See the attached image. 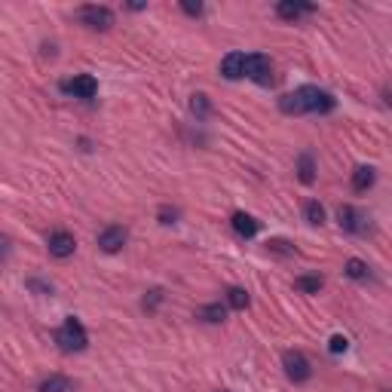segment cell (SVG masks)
<instances>
[{"label": "cell", "mask_w": 392, "mask_h": 392, "mask_svg": "<svg viewBox=\"0 0 392 392\" xmlns=\"http://www.w3.org/2000/svg\"><path fill=\"white\" fill-rule=\"evenodd\" d=\"M337 107V98L319 86H301L279 98V111L285 117H304V113H331Z\"/></svg>", "instance_id": "obj_1"}, {"label": "cell", "mask_w": 392, "mask_h": 392, "mask_svg": "<svg viewBox=\"0 0 392 392\" xmlns=\"http://www.w3.org/2000/svg\"><path fill=\"white\" fill-rule=\"evenodd\" d=\"M56 347H58L61 352H68V356H74V352H83V350L89 347V331H86V325H83L80 319L68 316V319L58 325V331H56Z\"/></svg>", "instance_id": "obj_2"}, {"label": "cell", "mask_w": 392, "mask_h": 392, "mask_svg": "<svg viewBox=\"0 0 392 392\" xmlns=\"http://www.w3.org/2000/svg\"><path fill=\"white\" fill-rule=\"evenodd\" d=\"M249 80H255L258 86H270L273 83V58L264 52H249L245 56V74Z\"/></svg>", "instance_id": "obj_3"}, {"label": "cell", "mask_w": 392, "mask_h": 392, "mask_svg": "<svg viewBox=\"0 0 392 392\" xmlns=\"http://www.w3.org/2000/svg\"><path fill=\"white\" fill-rule=\"evenodd\" d=\"M282 368H285V377L291 383H306L313 377V365L301 350H285L282 352Z\"/></svg>", "instance_id": "obj_4"}, {"label": "cell", "mask_w": 392, "mask_h": 392, "mask_svg": "<svg viewBox=\"0 0 392 392\" xmlns=\"http://www.w3.org/2000/svg\"><path fill=\"white\" fill-rule=\"evenodd\" d=\"M77 22H80V25H86L89 31H111L113 28V10L98 6V3L80 6V10H77Z\"/></svg>", "instance_id": "obj_5"}, {"label": "cell", "mask_w": 392, "mask_h": 392, "mask_svg": "<svg viewBox=\"0 0 392 392\" xmlns=\"http://www.w3.org/2000/svg\"><path fill=\"white\" fill-rule=\"evenodd\" d=\"M337 224L352 236H365L368 230H371V218H368L362 209H356V205H340V209H337Z\"/></svg>", "instance_id": "obj_6"}, {"label": "cell", "mask_w": 392, "mask_h": 392, "mask_svg": "<svg viewBox=\"0 0 392 392\" xmlns=\"http://www.w3.org/2000/svg\"><path fill=\"white\" fill-rule=\"evenodd\" d=\"M58 89L65 92V95H74V98H95L98 80L92 74H77V77H71V80H61Z\"/></svg>", "instance_id": "obj_7"}, {"label": "cell", "mask_w": 392, "mask_h": 392, "mask_svg": "<svg viewBox=\"0 0 392 392\" xmlns=\"http://www.w3.org/2000/svg\"><path fill=\"white\" fill-rule=\"evenodd\" d=\"M126 242H129V230L120 227V224H111L98 233V249H102L104 255H117Z\"/></svg>", "instance_id": "obj_8"}, {"label": "cell", "mask_w": 392, "mask_h": 392, "mask_svg": "<svg viewBox=\"0 0 392 392\" xmlns=\"http://www.w3.org/2000/svg\"><path fill=\"white\" fill-rule=\"evenodd\" d=\"M46 249H49L52 258L65 260L77 251V240H74V233H68V230H52L49 240H46Z\"/></svg>", "instance_id": "obj_9"}, {"label": "cell", "mask_w": 392, "mask_h": 392, "mask_svg": "<svg viewBox=\"0 0 392 392\" xmlns=\"http://www.w3.org/2000/svg\"><path fill=\"white\" fill-rule=\"evenodd\" d=\"M313 13H316V6L304 3V0H279V3H276V15H279V19H285V22H297V19L313 15Z\"/></svg>", "instance_id": "obj_10"}, {"label": "cell", "mask_w": 392, "mask_h": 392, "mask_svg": "<svg viewBox=\"0 0 392 392\" xmlns=\"http://www.w3.org/2000/svg\"><path fill=\"white\" fill-rule=\"evenodd\" d=\"M221 74H224L227 80H240L245 74V52H227V56L221 58Z\"/></svg>", "instance_id": "obj_11"}, {"label": "cell", "mask_w": 392, "mask_h": 392, "mask_svg": "<svg viewBox=\"0 0 392 392\" xmlns=\"http://www.w3.org/2000/svg\"><path fill=\"white\" fill-rule=\"evenodd\" d=\"M374 181H377V168L374 166H359L356 172H352V190H359V194L371 190Z\"/></svg>", "instance_id": "obj_12"}, {"label": "cell", "mask_w": 392, "mask_h": 392, "mask_svg": "<svg viewBox=\"0 0 392 392\" xmlns=\"http://www.w3.org/2000/svg\"><path fill=\"white\" fill-rule=\"evenodd\" d=\"M196 319L209 322V325H221V322L227 319V304L214 301V304H205V306H199V310H196Z\"/></svg>", "instance_id": "obj_13"}, {"label": "cell", "mask_w": 392, "mask_h": 392, "mask_svg": "<svg viewBox=\"0 0 392 392\" xmlns=\"http://www.w3.org/2000/svg\"><path fill=\"white\" fill-rule=\"evenodd\" d=\"M297 178H301V184L316 181V157H313L310 150H304L301 157H297Z\"/></svg>", "instance_id": "obj_14"}, {"label": "cell", "mask_w": 392, "mask_h": 392, "mask_svg": "<svg viewBox=\"0 0 392 392\" xmlns=\"http://www.w3.org/2000/svg\"><path fill=\"white\" fill-rule=\"evenodd\" d=\"M230 224H233V230L242 236V240H251V236L258 233V221L251 218V214H245V212H236Z\"/></svg>", "instance_id": "obj_15"}, {"label": "cell", "mask_w": 392, "mask_h": 392, "mask_svg": "<svg viewBox=\"0 0 392 392\" xmlns=\"http://www.w3.org/2000/svg\"><path fill=\"white\" fill-rule=\"evenodd\" d=\"M37 392H74V380L65 377V374H49V377L37 386Z\"/></svg>", "instance_id": "obj_16"}, {"label": "cell", "mask_w": 392, "mask_h": 392, "mask_svg": "<svg viewBox=\"0 0 392 392\" xmlns=\"http://www.w3.org/2000/svg\"><path fill=\"white\" fill-rule=\"evenodd\" d=\"M322 285H325V279H322L319 273H306V276H297L295 279V288L304 291V295H319Z\"/></svg>", "instance_id": "obj_17"}, {"label": "cell", "mask_w": 392, "mask_h": 392, "mask_svg": "<svg viewBox=\"0 0 392 392\" xmlns=\"http://www.w3.org/2000/svg\"><path fill=\"white\" fill-rule=\"evenodd\" d=\"M190 113H194L196 120H209V117H212V102H209V95H203V92L190 95Z\"/></svg>", "instance_id": "obj_18"}, {"label": "cell", "mask_w": 392, "mask_h": 392, "mask_svg": "<svg viewBox=\"0 0 392 392\" xmlns=\"http://www.w3.org/2000/svg\"><path fill=\"white\" fill-rule=\"evenodd\" d=\"M343 273H347L350 279H356V282H365L368 276H371V267H368L365 260H359V258H350L347 264H343Z\"/></svg>", "instance_id": "obj_19"}, {"label": "cell", "mask_w": 392, "mask_h": 392, "mask_svg": "<svg viewBox=\"0 0 392 392\" xmlns=\"http://www.w3.org/2000/svg\"><path fill=\"white\" fill-rule=\"evenodd\" d=\"M249 304H251V297H249V291L245 288H240V285L227 288V306L230 310H245Z\"/></svg>", "instance_id": "obj_20"}, {"label": "cell", "mask_w": 392, "mask_h": 392, "mask_svg": "<svg viewBox=\"0 0 392 392\" xmlns=\"http://www.w3.org/2000/svg\"><path fill=\"white\" fill-rule=\"evenodd\" d=\"M304 218L310 221L313 227L325 224V209H322V203H319V199H310V203L304 205Z\"/></svg>", "instance_id": "obj_21"}, {"label": "cell", "mask_w": 392, "mask_h": 392, "mask_svg": "<svg viewBox=\"0 0 392 392\" xmlns=\"http://www.w3.org/2000/svg\"><path fill=\"white\" fill-rule=\"evenodd\" d=\"M166 301V291L163 288H150V291H144V297H141V310L144 313H157V306Z\"/></svg>", "instance_id": "obj_22"}, {"label": "cell", "mask_w": 392, "mask_h": 392, "mask_svg": "<svg viewBox=\"0 0 392 392\" xmlns=\"http://www.w3.org/2000/svg\"><path fill=\"white\" fill-rule=\"evenodd\" d=\"M157 218H159V224H175V221L181 218V212L175 209V205H159V212H157Z\"/></svg>", "instance_id": "obj_23"}, {"label": "cell", "mask_w": 392, "mask_h": 392, "mask_svg": "<svg viewBox=\"0 0 392 392\" xmlns=\"http://www.w3.org/2000/svg\"><path fill=\"white\" fill-rule=\"evenodd\" d=\"M350 350V340L343 334H334L331 340H328V352H334V356H340V352H347Z\"/></svg>", "instance_id": "obj_24"}, {"label": "cell", "mask_w": 392, "mask_h": 392, "mask_svg": "<svg viewBox=\"0 0 392 392\" xmlns=\"http://www.w3.org/2000/svg\"><path fill=\"white\" fill-rule=\"evenodd\" d=\"M267 249L276 251V255H295V245L285 242V240H270L267 242Z\"/></svg>", "instance_id": "obj_25"}, {"label": "cell", "mask_w": 392, "mask_h": 392, "mask_svg": "<svg viewBox=\"0 0 392 392\" xmlns=\"http://www.w3.org/2000/svg\"><path fill=\"white\" fill-rule=\"evenodd\" d=\"M28 288L37 291V295H52V285L49 282H40V279H28Z\"/></svg>", "instance_id": "obj_26"}, {"label": "cell", "mask_w": 392, "mask_h": 392, "mask_svg": "<svg viewBox=\"0 0 392 392\" xmlns=\"http://www.w3.org/2000/svg\"><path fill=\"white\" fill-rule=\"evenodd\" d=\"M181 10L187 13V15H203V3H190V0H184Z\"/></svg>", "instance_id": "obj_27"}, {"label": "cell", "mask_w": 392, "mask_h": 392, "mask_svg": "<svg viewBox=\"0 0 392 392\" xmlns=\"http://www.w3.org/2000/svg\"><path fill=\"white\" fill-rule=\"evenodd\" d=\"M3 251H6V240L0 236V258H3Z\"/></svg>", "instance_id": "obj_28"}, {"label": "cell", "mask_w": 392, "mask_h": 392, "mask_svg": "<svg viewBox=\"0 0 392 392\" xmlns=\"http://www.w3.org/2000/svg\"><path fill=\"white\" fill-rule=\"evenodd\" d=\"M221 392H227V389H221Z\"/></svg>", "instance_id": "obj_29"}]
</instances>
